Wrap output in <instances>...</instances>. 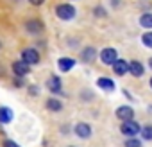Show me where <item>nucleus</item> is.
<instances>
[{"label": "nucleus", "mask_w": 152, "mask_h": 147, "mask_svg": "<svg viewBox=\"0 0 152 147\" xmlns=\"http://www.w3.org/2000/svg\"><path fill=\"white\" fill-rule=\"evenodd\" d=\"M75 15H77V11H75V7L72 4H59L56 7V16L63 22H68V20H73Z\"/></svg>", "instance_id": "1"}, {"label": "nucleus", "mask_w": 152, "mask_h": 147, "mask_svg": "<svg viewBox=\"0 0 152 147\" xmlns=\"http://www.w3.org/2000/svg\"><path fill=\"white\" fill-rule=\"evenodd\" d=\"M120 133L125 135L127 138H134L138 133H141V127H140V124L132 118V120H125V122H122V126H120Z\"/></svg>", "instance_id": "2"}, {"label": "nucleus", "mask_w": 152, "mask_h": 147, "mask_svg": "<svg viewBox=\"0 0 152 147\" xmlns=\"http://www.w3.org/2000/svg\"><path fill=\"white\" fill-rule=\"evenodd\" d=\"M118 59H120V57H118V52H116L115 49L107 47V49H102V50H100V61H102V65L113 66Z\"/></svg>", "instance_id": "3"}, {"label": "nucleus", "mask_w": 152, "mask_h": 147, "mask_svg": "<svg viewBox=\"0 0 152 147\" xmlns=\"http://www.w3.org/2000/svg\"><path fill=\"white\" fill-rule=\"evenodd\" d=\"M20 56H22V59H23L27 65H31V66L39 63V52H38L36 49H32V47H29V49H23Z\"/></svg>", "instance_id": "4"}, {"label": "nucleus", "mask_w": 152, "mask_h": 147, "mask_svg": "<svg viewBox=\"0 0 152 147\" xmlns=\"http://www.w3.org/2000/svg\"><path fill=\"white\" fill-rule=\"evenodd\" d=\"M11 68H13V74H15L16 77H25V76H29V74H31V65H27L23 59L15 61Z\"/></svg>", "instance_id": "5"}, {"label": "nucleus", "mask_w": 152, "mask_h": 147, "mask_svg": "<svg viewBox=\"0 0 152 147\" xmlns=\"http://www.w3.org/2000/svg\"><path fill=\"white\" fill-rule=\"evenodd\" d=\"M132 117H134V110L131 106H120V108H116V118L118 120L125 122V120H132Z\"/></svg>", "instance_id": "6"}, {"label": "nucleus", "mask_w": 152, "mask_h": 147, "mask_svg": "<svg viewBox=\"0 0 152 147\" xmlns=\"http://www.w3.org/2000/svg\"><path fill=\"white\" fill-rule=\"evenodd\" d=\"M73 131H75V135H77L79 138H90L91 136V126L86 124V122H79L73 127Z\"/></svg>", "instance_id": "7"}, {"label": "nucleus", "mask_w": 152, "mask_h": 147, "mask_svg": "<svg viewBox=\"0 0 152 147\" xmlns=\"http://www.w3.org/2000/svg\"><path fill=\"white\" fill-rule=\"evenodd\" d=\"M43 29H45V25L39 20H29V22H25V31L29 34H39Z\"/></svg>", "instance_id": "8"}, {"label": "nucleus", "mask_w": 152, "mask_h": 147, "mask_svg": "<svg viewBox=\"0 0 152 147\" xmlns=\"http://www.w3.org/2000/svg\"><path fill=\"white\" fill-rule=\"evenodd\" d=\"M73 66H75V59H72V57H59V59H57V68H59L63 74L70 72Z\"/></svg>", "instance_id": "9"}, {"label": "nucleus", "mask_w": 152, "mask_h": 147, "mask_svg": "<svg viewBox=\"0 0 152 147\" xmlns=\"http://www.w3.org/2000/svg\"><path fill=\"white\" fill-rule=\"evenodd\" d=\"M47 88H48L52 93H61V88H63L61 79H59L57 76H50V77L47 79Z\"/></svg>", "instance_id": "10"}, {"label": "nucleus", "mask_w": 152, "mask_h": 147, "mask_svg": "<svg viewBox=\"0 0 152 147\" xmlns=\"http://www.w3.org/2000/svg\"><path fill=\"white\" fill-rule=\"evenodd\" d=\"M129 74H131L132 77H141L143 74H145V68H143V65H141L140 61L134 59V61L129 63Z\"/></svg>", "instance_id": "11"}, {"label": "nucleus", "mask_w": 152, "mask_h": 147, "mask_svg": "<svg viewBox=\"0 0 152 147\" xmlns=\"http://www.w3.org/2000/svg\"><path fill=\"white\" fill-rule=\"evenodd\" d=\"M113 72L116 74V76H125V74H129V63L125 59H118L115 65H113Z\"/></svg>", "instance_id": "12"}, {"label": "nucleus", "mask_w": 152, "mask_h": 147, "mask_svg": "<svg viewBox=\"0 0 152 147\" xmlns=\"http://www.w3.org/2000/svg\"><path fill=\"white\" fill-rule=\"evenodd\" d=\"M97 57V50H95V47H84L83 49V52H81V59L84 61V63H90V61H93Z\"/></svg>", "instance_id": "13"}, {"label": "nucleus", "mask_w": 152, "mask_h": 147, "mask_svg": "<svg viewBox=\"0 0 152 147\" xmlns=\"http://www.w3.org/2000/svg\"><path fill=\"white\" fill-rule=\"evenodd\" d=\"M97 86L102 88V90H107V92L115 90V83H113V79H109V77H99V79H97Z\"/></svg>", "instance_id": "14"}, {"label": "nucleus", "mask_w": 152, "mask_h": 147, "mask_svg": "<svg viewBox=\"0 0 152 147\" xmlns=\"http://www.w3.org/2000/svg\"><path fill=\"white\" fill-rule=\"evenodd\" d=\"M45 106H47L48 111H61V110H63V102H61L59 99H54V97H50V99L45 102Z\"/></svg>", "instance_id": "15"}, {"label": "nucleus", "mask_w": 152, "mask_h": 147, "mask_svg": "<svg viewBox=\"0 0 152 147\" xmlns=\"http://www.w3.org/2000/svg\"><path fill=\"white\" fill-rule=\"evenodd\" d=\"M13 120V111L6 106L0 108V124H9Z\"/></svg>", "instance_id": "16"}, {"label": "nucleus", "mask_w": 152, "mask_h": 147, "mask_svg": "<svg viewBox=\"0 0 152 147\" xmlns=\"http://www.w3.org/2000/svg\"><path fill=\"white\" fill-rule=\"evenodd\" d=\"M140 25L143 29H152V13H143L140 16Z\"/></svg>", "instance_id": "17"}, {"label": "nucleus", "mask_w": 152, "mask_h": 147, "mask_svg": "<svg viewBox=\"0 0 152 147\" xmlns=\"http://www.w3.org/2000/svg\"><path fill=\"white\" fill-rule=\"evenodd\" d=\"M141 138L145 140V142H148V140H152V124H147V126H143L141 127Z\"/></svg>", "instance_id": "18"}, {"label": "nucleus", "mask_w": 152, "mask_h": 147, "mask_svg": "<svg viewBox=\"0 0 152 147\" xmlns=\"http://www.w3.org/2000/svg\"><path fill=\"white\" fill-rule=\"evenodd\" d=\"M141 43H143L145 47L152 49V31H148V32H145V34L141 36Z\"/></svg>", "instance_id": "19"}, {"label": "nucleus", "mask_w": 152, "mask_h": 147, "mask_svg": "<svg viewBox=\"0 0 152 147\" xmlns=\"http://www.w3.org/2000/svg\"><path fill=\"white\" fill-rule=\"evenodd\" d=\"M125 147H141V142H140V140H136V138H127Z\"/></svg>", "instance_id": "20"}, {"label": "nucleus", "mask_w": 152, "mask_h": 147, "mask_svg": "<svg viewBox=\"0 0 152 147\" xmlns=\"http://www.w3.org/2000/svg\"><path fill=\"white\" fill-rule=\"evenodd\" d=\"M99 18H102V16H106V9L104 7H95V11H93Z\"/></svg>", "instance_id": "21"}, {"label": "nucleus", "mask_w": 152, "mask_h": 147, "mask_svg": "<svg viewBox=\"0 0 152 147\" xmlns=\"http://www.w3.org/2000/svg\"><path fill=\"white\" fill-rule=\"evenodd\" d=\"M38 93H39V88H38V86H34V85H31V86H29V95H32V97H34V95H38Z\"/></svg>", "instance_id": "22"}, {"label": "nucleus", "mask_w": 152, "mask_h": 147, "mask_svg": "<svg viewBox=\"0 0 152 147\" xmlns=\"http://www.w3.org/2000/svg\"><path fill=\"white\" fill-rule=\"evenodd\" d=\"M2 147H20V145H18L16 142H13V140H4Z\"/></svg>", "instance_id": "23"}, {"label": "nucleus", "mask_w": 152, "mask_h": 147, "mask_svg": "<svg viewBox=\"0 0 152 147\" xmlns=\"http://www.w3.org/2000/svg\"><path fill=\"white\" fill-rule=\"evenodd\" d=\"M29 2H31L32 6H41V4L45 2V0H29Z\"/></svg>", "instance_id": "24"}, {"label": "nucleus", "mask_w": 152, "mask_h": 147, "mask_svg": "<svg viewBox=\"0 0 152 147\" xmlns=\"http://www.w3.org/2000/svg\"><path fill=\"white\" fill-rule=\"evenodd\" d=\"M148 66H150V68H152V57H150V59H148Z\"/></svg>", "instance_id": "25"}, {"label": "nucleus", "mask_w": 152, "mask_h": 147, "mask_svg": "<svg viewBox=\"0 0 152 147\" xmlns=\"http://www.w3.org/2000/svg\"><path fill=\"white\" fill-rule=\"evenodd\" d=\"M148 85H150V88H152V77H150V83H148Z\"/></svg>", "instance_id": "26"}, {"label": "nucleus", "mask_w": 152, "mask_h": 147, "mask_svg": "<svg viewBox=\"0 0 152 147\" xmlns=\"http://www.w3.org/2000/svg\"><path fill=\"white\" fill-rule=\"evenodd\" d=\"M0 47H2V45H0Z\"/></svg>", "instance_id": "27"}]
</instances>
